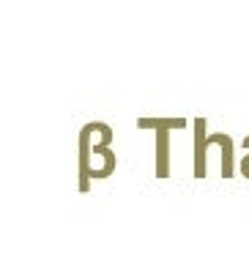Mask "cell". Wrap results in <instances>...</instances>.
Returning a JSON list of instances; mask_svg holds the SVG:
<instances>
[{
	"instance_id": "obj_1",
	"label": "cell",
	"mask_w": 249,
	"mask_h": 263,
	"mask_svg": "<svg viewBox=\"0 0 249 263\" xmlns=\"http://www.w3.org/2000/svg\"><path fill=\"white\" fill-rule=\"evenodd\" d=\"M115 173L112 126L104 121H88L80 129V189L88 192L90 181L110 178Z\"/></svg>"
},
{
	"instance_id": "obj_2",
	"label": "cell",
	"mask_w": 249,
	"mask_h": 263,
	"mask_svg": "<svg viewBox=\"0 0 249 263\" xmlns=\"http://www.w3.org/2000/svg\"><path fill=\"white\" fill-rule=\"evenodd\" d=\"M241 173H244V176L249 178V154H246L244 159H241Z\"/></svg>"
}]
</instances>
